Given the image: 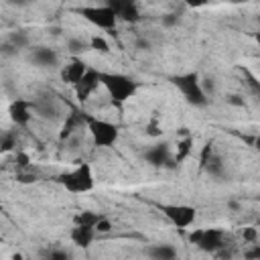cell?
I'll use <instances>...</instances> for the list:
<instances>
[{
    "instance_id": "obj_28",
    "label": "cell",
    "mask_w": 260,
    "mask_h": 260,
    "mask_svg": "<svg viewBox=\"0 0 260 260\" xmlns=\"http://www.w3.org/2000/svg\"><path fill=\"white\" fill-rule=\"evenodd\" d=\"M112 230V223H110V219L108 217H102L100 219V223L95 225V234H108Z\"/></svg>"
},
{
    "instance_id": "obj_5",
    "label": "cell",
    "mask_w": 260,
    "mask_h": 260,
    "mask_svg": "<svg viewBox=\"0 0 260 260\" xmlns=\"http://www.w3.org/2000/svg\"><path fill=\"white\" fill-rule=\"evenodd\" d=\"M77 12L87 22H91L98 28H104V30H114L116 28L118 16H116V12L108 4H102V6H81Z\"/></svg>"
},
{
    "instance_id": "obj_34",
    "label": "cell",
    "mask_w": 260,
    "mask_h": 260,
    "mask_svg": "<svg viewBox=\"0 0 260 260\" xmlns=\"http://www.w3.org/2000/svg\"><path fill=\"white\" fill-rule=\"evenodd\" d=\"M254 41H256V43H258V47H260V32H256V35H254Z\"/></svg>"
},
{
    "instance_id": "obj_6",
    "label": "cell",
    "mask_w": 260,
    "mask_h": 260,
    "mask_svg": "<svg viewBox=\"0 0 260 260\" xmlns=\"http://www.w3.org/2000/svg\"><path fill=\"white\" fill-rule=\"evenodd\" d=\"M160 211L165 213V217L175 225V228H189L195 223V217H197V211L195 207L191 205H162Z\"/></svg>"
},
{
    "instance_id": "obj_26",
    "label": "cell",
    "mask_w": 260,
    "mask_h": 260,
    "mask_svg": "<svg viewBox=\"0 0 260 260\" xmlns=\"http://www.w3.org/2000/svg\"><path fill=\"white\" fill-rule=\"evenodd\" d=\"M16 181H18V183H35V181H37V175H35V173L18 171V173H16Z\"/></svg>"
},
{
    "instance_id": "obj_11",
    "label": "cell",
    "mask_w": 260,
    "mask_h": 260,
    "mask_svg": "<svg viewBox=\"0 0 260 260\" xmlns=\"http://www.w3.org/2000/svg\"><path fill=\"white\" fill-rule=\"evenodd\" d=\"M32 112L45 120H57L59 118V104L51 95H41L32 100Z\"/></svg>"
},
{
    "instance_id": "obj_30",
    "label": "cell",
    "mask_w": 260,
    "mask_h": 260,
    "mask_svg": "<svg viewBox=\"0 0 260 260\" xmlns=\"http://www.w3.org/2000/svg\"><path fill=\"white\" fill-rule=\"evenodd\" d=\"M242 238H244L246 242L254 244V242H256V238H258V232H256L254 228H244V232H242Z\"/></svg>"
},
{
    "instance_id": "obj_25",
    "label": "cell",
    "mask_w": 260,
    "mask_h": 260,
    "mask_svg": "<svg viewBox=\"0 0 260 260\" xmlns=\"http://www.w3.org/2000/svg\"><path fill=\"white\" fill-rule=\"evenodd\" d=\"M244 260H260V244H252L244 252Z\"/></svg>"
},
{
    "instance_id": "obj_9",
    "label": "cell",
    "mask_w": 260,
    "mask_h": 260,
    "mask_svg": "<svg viewBox=\"0 0 260 260\" xmlns=\"http://www.w3.org/2000/svg\"><path fill=\"white\" fill-rule=\"evenodd\" d=\"M106 4L116 12L118 20H124V22H138V20H140V10H138L136 2H130V0H126V2L110 0V2H106Z\"/></svg>"
},
{
    "instance_id": "obj_10",
    "label": "cell",
    "mask_w": 260,
    "mask_h": 260,
    "mask_svg": "<svg viewBox=\"0 0 260 260\" xmlns=\"http://www.w3.org/2000/svg\"><path fill=\"white\" fill-rule=\"evenodd\" d=\"M85 71H87L85 63H83L79 57H71L69 63L61 69V79H63L65 83H69V85L75 87V85L81 81V77L85 75Z\"/></svg>"
},
{
    "instance_id": "obj_8",
    "label": "cell",
    "mask_w": 260,
    "mask_h": 260,
    "mask_svg": "<svg viewBox=\"0 0 260 260\" xmlns=\"http://www.w3.org/2000/svg\"><path fill=\"white\" fill-rule=\"evenodd\" d=\"M144 158L146 162H150L152 167H175V158L171 156V148L167 142H158V144H152L146 152H144Z\"/></svg>"
},
{
    "instance_id": "obj_18",
    "label": "cell",
    "mask_w": 260,
    "mask_h": 260,
    "mask_svg": "<svg viewBox=\"0 0 260 260\" xmlns=\"http://www.w3.org/2000/svg\"><path fill=\"white\" fill-rule=\"evenodd\" d=\"M89 49V41L85 43L83 39H79V37H73V39H69L67 41V51L73 55V57H79L83 51H87Z\"/></svg>"
},
{
    "instance_id": "obj_29",
    "label": "cell",
    "mask_w": 260,
    "mask_h": 260,
    "mask_svg": "<svg viewBox=\"0 0 260 260\" xmlns=\"http://www.w3.org/2000/svg\"><path fill=\"white\" fill-rule=\"evenodd\" d=\"M146 134H148V136H160V126H158L156 120H150V122L146 124Z\"/></svg>"
},
{
    "instance_id": "obj_7",
    "label": "cell",
    "mask_w": 260,
    "mask_h": 260,
    "mask_svg": "<svg viewBox=\"0 0 260 260\" xmlns=\"http://www.w3.org/2000/svg\"><path fill=\"white\" fill-rule=\"evenodd\" d=\"M100 85H102V73L95 71V69H87L85 75L81 77V81H79L73 89H75L77 100H79V102H85V100H87Z\"/></svg>"
},
{
    "instance_id": "obj_14",
    "label": "cell",
    "mask_w": 260,
    "mask_h": 260,
    "mask_svg": "<svg viewBox=\"0 0 260 260\" xmlns=\"http://www.w3.org/2000/svg\"><path fill=\"white\" fill-rule=\"evenodd\" d=\"M30 61L37 67H55L59 63V55L51 47H35L30 53Z\"/></svg>"
},
{
    "instance_id": "obj_1",
    "label": "cell",
    "mask_w": 260,
    "mask_h": 260,
    "mask_svg": "<svg viewBox=\"0 0 260 260\" xmlns=\"http://www.w3.org/2000/svg\"><path fill=\"white\" fill-rule=\"evenodd\" d=\"M171 81H173V85L183 93V98H185L191 106L203 108V106L207 104V91L203 89V83L199 81V75H197L195 71L175 75Z\"/></svg>"
},
{
    "instance_id": "obj_27",
    "label": "cell",
    "mask_w": 260,
    "mask_h": 260,
    "mask_svg": "<svg viewBox=\"0 0 260 260\" xmlns=\"http://www.w3.org/2000/svg\"><path fill=\"white\" fill-rule=\"evenodd\" d=\"M47 260H69V254H67L65 250L57 248V250H51V252H49Z\"/></svg>"
},
{
    "instance_id": "obj_16",
    "label": "cell",
    "mask_w": 260,
    "mask_h": 260,
    "mask_svg": "<svg viewBox=\"0 0 260 260\" xmlns=\"http://www.w3.org/2000/svg\"><path fill=\"white\" fill-rule=\"evenodd\" d=\"M69 238L75 246L79 248H89L93 238H95V230H89V228H79V225H73L71 232H69Z\"/></svg>"
},
{
    "instance_id": "obj_4",
    "label": "cell",
    "mask_w": 260,
    "mask_h": 260,
    "mask_svg": "<svg viewBox=\"0 0 260 260\" xmlns=\"http://www.w3.org/2000/svg\"><path fill=\"white\" fill-rule=\"evenodd\" d=\"M85 124H87V130H89L95 146H114L118 142L120 130L116 124H112L108 120H100L95 116H85Z\"/></svg>"
},
{
    "instance_id": "obj_23",
    "label": "cell",
    "mask_w": 260,
    "mask_h": 260,
    "mask_svg": "<svg viewBox=\"0 0 260 260\" xmlns=\"http://www.w3.org/2000/svg\"><path fill=\"white\" fill-rule=\"evenodd\" d=\"M14 165L18 171H26L30 167V156L26 152H16V158H14Z\"/></svg>"
},
{
    "instance_id": "obj_31",
    "label": "cell",
    "mask_w": 260,
    "mask_h": 260,
    "mask_svg": "<svg viewBox=\"0 0 260 260\" xmlns=\"http://www.w3.org/2000/svg\"><path fill=\"white\" fill-rule=\"evenodd\" d=\"M201 234H203V230H193V232L189 234V242L197 246V244H199V240H201Z\"/></svg>"
},
{
    "instance_id": "obj_20",
    "label": "cell",
    "mask_w": 260,
    "mask_h": 260,
    "mask_svg": "<svg viewBox=\"0 0 260 260\" xmlns=\"http://www.w3.org/2000/svg\"><path fill=\"white\" fill-rule=\"evenodd\" d=\"M191 144H193L191 136H185L183 140H179V150H177L175 162H183V160H185V156H187V154L191 152Z\"/></svg>"
},
{
    "instance_id": "obj_15",
    "label": "cell",
    "mask_w": 260,
    "mask_h": 260,
    "mask_svg": "<svg viewBox=\"0 0 260 260\" xmlns=\"http://www.w3.org/2000/svg\"><path fill=\"white\" fill-rule=\"evenodd\" d=\"M148 260H179L177 250L171 244H152L144 250Z\"/></svg>"
},
{
    "instance_id": "obj_22",
    "label": "cell",
    "mask_w": 260,
    "mask_h": 260,
    "mask_svg": "<svg viewBox=\"0 0 260 260\" xmlns=\"http://www.w3.org/2000/svg\"><path fill=\"white\" fill-rule=\"evenodd\" d=\"M89 49H93V51H100V53H108V51H110V45H108V41H106L104 37H98V35H93V37L89 39Z\"/></svg>"
},
{
    "instance_id": "obj_33",
    "label": "cell",
    "mask_w": 260,
    "mask_h": 260,
    "mask_svg": "<svg viewBox=\"0 0 260 260\" xmlns=\"http://www.w3.org/2000/svg\"><path fill=\"white\" fill-rule=\"evenodd\" d=\"M254 148H256V150H258V152H260V136H258V138H256V140H254Z\"/></svg>"
},
{
    "instance_id": "obj_17",
    "label": "cell",
    "mask_w": 260,
    "mask_h": 260,
    "mask_svg": "<svg viewBox=\"0 0 260 260\" xmlns=\"http://www.w3.org/2000/svg\"><path fill=\"white\" fill-rule=\"evenodd\" d=\"M104 215L98 213V211H91V209H81L73 215V225H79V228H89V230H95V225L100 223Z\"/></svg>"
},
{
    "instance_id": "obj_13",
    "label": "cell",
    "mask_w": 260,
    "mask_h": 260,
    "mask_svg": "<svg viewBox=\"0 0 260 260\" xmlns=\"http://www.w3.org/2000/svg\"><path fill=\"white\" fill-rule=\"evenodd\" d=\"M197 248L203 250V252H209V254L219 252V250L223 248V234H221V230H215V228H211V230H203Z\"/></svg>"
},
{
    "instance_id": "obj_19",
    "label": "cell",
    "mask_w": 260,
    "mask_h": 260,
    "mask_svg": "<svg viewBox=\"0 0 260 260\" xmlns=\"http://www.w3.org/2000/svg\"><path fill=\"white\" fill-rule=\"evenodd\" d=\"M205 171L211 177H221L223 175V162H221V158L215 156V154H211V158L205 162Z\"/></svg>"
},
{
    "instance_id": "obj_2",
    "label": "cell",
    "mask_w": 260,
    "mask_h": 260,
    "mask_svg": "<svg viewBox=\"0 0 260 260\" xmlns=\"http://www.w3.org/2000/svg\"><path fill=\"white\" fill-rule=\"evenodd\" d=\"M102 85L116 104H124L136 93V81L124 73H102Z\"/></svg>"
},
{
    "instance_id": "obj_21",
    "label": "cell",
    "mask_w": 260,
    "mask_h": 260,
    "mask_svg": "<svg viewBox=\"0 0 260 260\" xmlns=\"http://www.w3.org/2000/svg\"><path fill=\"white\" fill-rule=\"evenodd\" d=\"M6 43H10V45L18 51V49H24V47L28 45V37H26V32H12Z\"/></svg>"
},
{
    "instance_id": "obj_3",
    "label": "cell",
    "mask_w": 260,
    "mask_h": 260,
    "mask_svg": "<svg viewBox=\"0 0 260 260\" xmlns=\"http://www.w3.org/2000/svg\"><path fill=\"white\" fill-rule=\"evenodd\" d=\"M59 183L69 191V193H87L93 189L95 179H93V171L87 162L77 165L73 171L63 173L59 177Z\"/></svg>"
},
{
    "instance_id": "obj_32",
    "label": "cell",
    "mask_w": 260,
    "mask_h": 260,
    "mask_svg": "<svg viewBox=\"0 0 260 260\" xmlns=\"http://www.w3.org/2000/svg\"><path fill=\"white\" fill-rule=\"evenodd\" d=\"M177 20H179V16H175V14H167V16L162 18V24H165V26H173V24H177Z\"/></svg>"
},
{
    "instance_id": "obj_24",
    "label": "cell",
    "mask_w": 260,
    "mask_h": 260,
    "mask_svg": "<svg viewBox=\"0 0 260 260\" xmlns=\"http://www.w3.org/2000/svg\"><path fill=\"white\" fill-rule=\"evenodd\" d=\"M14 146H16V138H14L12 134H4L2 144H0V150H2V152H8V150H12Z\"/></svg>"
},
{
    "instance_id": "obj_12",
    "label": "cell",
    "mask_w": 260,
    "mask_h": 260,
    "mask_svg": "<svg viewBox=\"0 0 260 260\" xmlns=\"http://www.w3.org/2000/svg\"><path fill=\"white\" fill-rule=\"evenodd\" d=\"M8 114H10V120L16 124V126H26L32 118V102H26V100H14L8 108Z\"/></svg>"
}]
</instances>
